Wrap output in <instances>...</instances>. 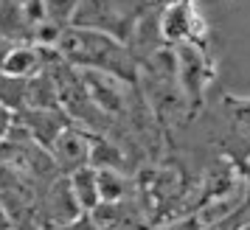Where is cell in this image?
Masks as SVG:
<instances>
[{
  "mask_svg": "<svg viewBox=\"0 0 250 230\" xmlns=\"http://www.w3.org/2000/svg\"><path fill=\"white\" fill-rule=\"evenodd\" d=\"M57 51L70 68L107 73V76H115L121 81L138 79V62L126 51V42L115 39V37H107L102 31H87V28L68 25Z\"/></svg>",
  "mask_w": 250,
  "mask_h": 230,
  "instance_id": "cell-1",
  "label": "cell"
},
{
  "mask_svg": "<svg viewBox=\"0 0 250 230\" xmlns=\"http://www.w3.org/2000/svg\"><path fill=\"white\" fill-rule=\"evenodd\" d=\"M144 3L146 0H79L70 25L102 31L115 39H132L138 23L144 20Z\"/></svg>",
  "mask_w": 250,
  "mask_h": 230,
  "instance_id": "cell-2",
  "label": "cell"
},
{
  "mask_svg": "<svg viewBox=\"0 0 250 230\" xmlns=\"http://www.w3.org/2000/svg\"><path fill=\"white\" fill-rule=\"evenodd\" d=\"M174 59H177L174 79H177L183 98L188 101L191 110H200L205 98V87L211 81V65H208L205 51L200 48V42H183L174 48Z\"/></svg>",
  "mask_w": 250,
  "mask_h": 230,
  "instance_id": "cell-3",
  "label": "cell"
},
{
  "mask_svg": "<svg viewBox=\"0 0 250 230\" xmlns=\"http://www.w3.org/2000/svg\"><path fill=\"white\" fill-rule=\"evenodd\" d=\"M158 25L160 39L171 48L183 45V42H194V37H203V23L197 17V9H194L191 0H177V3L166 6Z\"/></svg>",
  "mask_w": 250,
  "mask_h": 230,
  "instance_id": "cell-4",
  "label": "cell"
},
{
  "mask_svg": "<svg viewBox=\"0 0 250 230\" xmlns=\"http://www.w3.org/2000/svg\"><path fill=\"white\" fill-rule=\"evenodd\" d=\"M90 149H93V135L84 129L68 127L51 146V157L59 169H65L68 174H73L76 169L90 166Z\"/></svg>",
  "mask_w": 250,
  "mask_h": 230,
  "instance_id": "cell-5",
  "label": "cell"
},
{
  "mask_svg": "<svg viewBox=\"0 0 250 230\" xmlns=\"http://www.w3.org/2000/svg\"><path fill=\"white\" fill-rule=\"evenodd\" d=\"M82 81H84V90L93 98V104L102 110V113L118 115L126 110L124 101V84L126 81L115 79V76H107V73H96V70H79Z\"/></svg>",
  "mask_w": 250,
  "mask_h": 230,
  "instance_id": "cell-6",
  "label": "cell"
},
{
  "mask_svg": "<svg viewBox=\"0 0 250 230\" xmlns=\"http://www.w3.org/2000/svg\"><path fill=\"white\" fill-rule=\"evenodd\" d=\"M68 127L70 124L65 121L62 110H25L23 113V129L34 140H40L42 149H51L54 140Z\"/></svg>",
  "mask_w": 250,
  "mask_h": 230,
  "instance_id": "cell-7",
  "label": "cell"
},
{
  "mask_svg": "<svg viewBox=\"0 0 250 230\" xmlns=\"http://www.w3.org/2000/svg\"><path fill=\"white\" fill-rule=\"evenodd\" d=\"M45 213H48V222H51V230L70 222V219H76L79 213H84L76 194H73V188H70L68 174L54 180V185H51V191L45 196Z\"/></svg>",
  "mask_w": 250,
  "mask_h": 230,
  "instance_id": "cell-8",
  "label": "cell"
},
{
  "mask_svg": "<svg viewBox=\"0 0 250 230\" xmlns=\"http://www.w3.org/2000/svg\"><path fill=\"white\" fill-rule=\"evenodd\" d=\"M40 48L31 45H14L6 48L3 62H0V73L3 76H20V79H31L40 70Z\"/></svg>",
  "mask_w": 250,
  "mask_h": 230,
  "instance_id": "cell-9",
  "label": "cell"
},
{
  "mask_svg": "<svg viewBox=\"0 0 250 230\" xmlns=\"http://www.w3.org/2000/svg\"><path fill=\"white\" fill-rule=\"evenodd\" d=\"M70 180V188H73V194L79 199L82 211H96V208L102 205V194H99V172L93 169V166H84V169H76L73 174H68Z\"/></svg>",
  "mask_w": 250,
  "mask_h": 230,
  "instance_id": "cell-10",
  "label": "cell"
},
{
  "mask_svg": "<svg viewBox=\"0 0 250 230\" xmlns=\"http://www.w3.org/2000/svg\"><path fill=\"white\" fill-rule=\"evenodd\" d=\"M25 110H59V90L51 73H37V76L28 79Z\"/></svg>",
  "mask_w": 250,
  "mask_h": 230,
  "instance_id": "cell-11",
  "label": "cell"
},
{
  "mask_svg": "<svg viewBox=\"0 0 250 230\" xmlns=\"http://www.w3.org/2000/svg\"><path fill=\"white\" fill-rule=\"evenodd\" d=\"M0 104L14 115L23 113L25 104H28V79L3 76V73H0Z\"/></svg>",
  "mask_w": 250,
  "mask_h": 230,
  "instance_id": "cell-12",
  "label": "cell"
},
{
  "mask_svg": "<svg viewBox=\"0 0 250 230\" xmlns=\"http://www.w3.org/2000/svg\"><path fill=\"white\" fill-rule=\"evenodd\" d=\"M90 166L93 169H115V172H121V166H124V154H121V149H118L115 143H110V140L93 138Z\"/></svg>",
  "mask_w": 250,
  "mask_h": 230,
  "instance_id": "cell-13",
  "label": "cell"
},
{
  "mask_svg": "<svg viewBox=\"0 0 250 230\" xmlns=\"http://www.w3.org/2000/svg\"><path fill=\"white\" fill-rule=\"evenodd\" d=\"M99 172V194L102 202H121L126 196V180L115 169H96Z\"/></svg>",
  "mask_w": 250,
  "mask_h": 230,
  "instance_id": "cell-14",
  "label": "cell"
},
{
  "mask_svg": "<svg viewBox=\"0 0 250 230\" xmlns=\"http://www.w3.org/2000/svg\"><path fill=\"white\" fill-rule=\"evenodd\" d=\"M79 0H45V9H48V20H54L59 25H70L73 20V12H76Z\"/></svg>",
  "mask_w": 250,
  "mask_h": 230,
  "instance_id": "cell-15",
  "label": "cell"
},
{
  "mask_svg": "<svg viewBox=\"0 0 250 230\" xmlns=\"http://www.w3.org/2000/svg\"><path fill=\"white\" fill-rule=\"evenodd\" d=\"M54 230H102L99 225H96V219H93V213H79L76 219H70V222H65V225H59V228Z\"/></svg>",
  "mask_w": 250,
  "mask_h": 230,
  "instance_id": "cell-16",
  "label": "cell"
},
{
  "mask_svg": "<svg viewBox=\"0 0 250 230\" xmlns=\"http://www.w3.org/2000/svg\"><path fill=\"white\" fill-rule=\"evenodd\" d=\"M12 121H14V113H9V110L0 104V140L9 135V129H12Z\"/></svg>",
  "mask_w": 250,
  "mask_h": 230,
  "instance_id": "cell-17",
  "label": "cell"
},
{
  "mask_svg": "<svg viewBox=\"0 0 250 230\" xmlns=\"http://www.w3.org/2000/svg\"><path fill=\"white\" fill-rule=\"evenodd\" d=\"M12 213H9V208L0 202V230H12Z\"/></svg>",
  "mask_w": 250,
  "mask_h": 230,
  "instance_id": "cell-18",
  "label": "cell"
},
{
  "mask_svg": "<svg viewBox=\"0 0 250 230\" xmlns=\"http://www.w3.org/2000/svg\"><path fill=\"white\" fill-rule=\"evenodd\" d=\"M152 3V0H149ZM158 3H166V6H171V3H177V0H158Z\"/></svg>",
  "mask_w": 250,
  "mask_h": 230,
  "instance_id": "cell-19",
  "label": "cell"
},
{
  "mask_svg": "<svg viewBox=\"0 0 250 230\" xmlns=\"http://www.w3.org/2000/svg\"><path fill=\"white\" fill-rule=\"evenodd\" d=\"M233 230H250V225H242V228H233Z\"/></svg>",
  "mask_w": 250,
  "mask_h": 230,
  "instance_id": "cell-20",
  "label": "cell"
}]
</instances>
